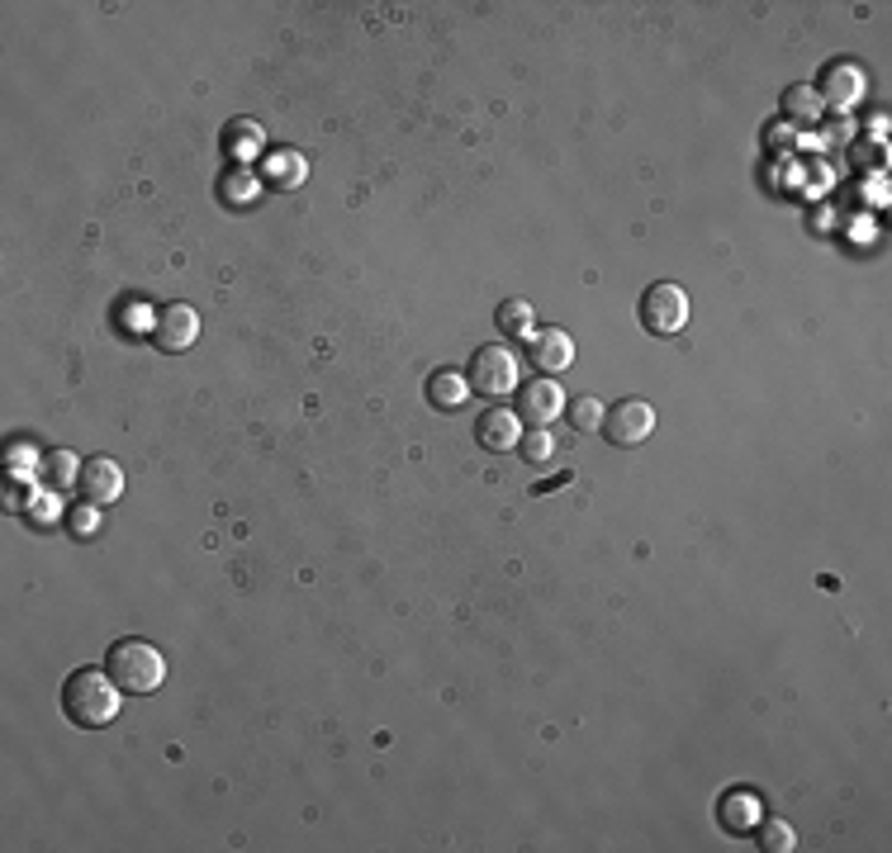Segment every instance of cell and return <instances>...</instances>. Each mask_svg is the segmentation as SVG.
<instances>
[{"label":"cell","instance_id":"obj_20","mask_svg":"<svg viewBox=\"0 0 892 853\" xmlns=\"http://www.w3.org/2000/svg\"><path fill=\"white\" fill-rule=\"evenodd\" d=\"M518 446H523V455H527L531 465H546V461H551V451H556V441H551L546 427H531V432H523Z\"/></svg>","mask_w":892,"mask_h":853},{"label":"cell","instance_id":"obj_24","mask_svg":"<svg viewBox=\"0 0 892 853\" xmlns=\"http://www.w3.org/2000/svg\"><path fill=\"white\" fill-rule=\"evenodd\" d=\"M784 142H793V133H784V129H770V148H784Z\"/></svg>","mask_w":892,"mask_h":853},{"label":"cell","instance_id":"obj_13","mask_svg":"<svg viewBox=\"0 0 892 853\" xmlns=\"http://www.w3.org/2000/svg\"><path fill=\"white\" fill-rule=\"evenodd\" d=\"M471 379H465L461 370H437L432 379H428V399H432V408H447V413H456V408L471 399Z\"/></svg>","mask_w":892,"mask_h":853},{"label":"cell","instance_id":"obj_16","mask_svg":"<svg viewBox=\"0 0 892 853\" xmlns=\"http://www.w3.org/2000/svg\"><path fill=\"white\" fill-rule=\"evenodd\" d=\"M755 834H760V849H770V853H793L797 849V834H793L788 820H770V816H764L760 825H755Z\"/></svg>","mask_w":892,"mask_h":853},{"label":"cell","instance_id":"obj_15","mask_svg":"<svg viewBox=\"0 0 892 853\" xmlns=\"http://www.w3.org/2000/svg\"><path fill=\"white\" fill-rule=\"evenodd\" d=\"M257 190H261V181H257V166H233L228 176H224V195L233 199V204H252L257 199Z\"/></svg>","mask_w":892,"mask_h":853},{"label":"cell","instance_id":"obj_17","mask_svg":"<svg viewBox=\"0 0 892 853\" xmlns=\"http://www.w3.org/2000/svg\"><path fill=\"white\" fill-rule=\"evenodd\" d=\"M43 465H49L43 474H49L53 488H67V484L82 479V465H86V461H76L72 451H53V455H43Z\"/></svg>","mask_w":892,"mask_h":853},{"label":"cell","instance_id":"obj_9","mask_svg":"<svg viewBox=\"0 0 892 853\" xmlns=\"http://www.w3.org/2000/svg\"><path fill=\"white\" fill-rule=\"evenodd\" d=\"M717 820H722V830L735 834V840H745V834H755V825L764 820V801L760 792H750V787H731L717 806Z\"/></svg>","mask_w":892,"mask_h":853},{"label":"cell","instance_id":"obj_1","mask_svg":"<svg viewBox=\"0 0 892 853\" xmlns=\"http://www.w3.org/2000/svg\"><path fill=\"white\" fill-rule=\"evenodd\" d=\"M123 706V688L109 678V669H76L62 683V716L76 731H105Z\"/></svg>","mask_w":892,"mask_h":853},{"label":"cell","instance_id":"obj_4","mask_svg":"<svg viewBox=\"0 0 892 853\" xmlns=\"http://www.w3.org/2000/svg\"><path fill=\"white\" fill-rule=\"evenodd\" d=\"M518 352H508V346H480V352L471 356V389L475 393H490V399H498V393H513L518 389Z\"/></svg>","mask_w":892,"mask_h":853},{"label":"cell","instance_id":"obj_21","mask_svg":"<svg viewBox=\"0 0 892 853\" xmlns=\"http://www.w3.org/2000/svg\"><path fill=\"white\" fill-rule=\"evenodd\" d=\"M784 109H788V115H797V119H817L821 100H817V90H812V86H793L784 95Z\"/></svg>","mask_w":892,"mask_h":853},{"label":"cell","instance_id":"obj_11","mask_svg":"<svg viewBox=\"0 0 892 853\" xmlns=\"http://www.w3.org/2000/svg\"><path fill=\"white\" fill-rule=\"evenodd\" d=\"M475 436L484 451H518L523 441V418L513 408H490L480 422H475Z\"/></svg>","mask_w":892,"mask_h":853},{"label":"cell","instance_id":"obj_18","mask_svg":"<svg viewBox=\"0 0 892 853\" xmlns=\"http://www.w3.org/2000/svg\"><path fill=\"white\" fill-rule=\"evenodd\" d=\"M266 171H271V181H276V185H300L309 166H304V156H300V152H276L271 162H266Z\"/></svg>","mask_w":892,"mask_h":853},{"label":"cell","instance_id":"obj_2","mask_svg":"<svg viewBox=\"0 0 892 853\" xmlns=\"http://www.w3.org/2000/svg\"><path fill=\"white\" fill-rule=\"evenodd\" d=\"M105 669L123 688V698H148V692H158L166 683V655L158 650V645L138 640V636L109 645Z\"/></svg>","mask_w":892,"mask_h":853},{"label":"cell","instance_id":"obj_10","mask_svg":"<svg viewBox=\"0 0 892 853\" xmlns=\"http://www.w3.org/2000/svg\"><path fill=\"white\" fill-rule=\"evenodd\" d=\"M527 342H531L527 356H531V366H537L541 375H560V370L574 366V342H570V332L541 327V332H531Z\"/></svg>","mask_w":892,"mask_h":853},{"label":"cell","instance_id":"obj_8","mask_svg":"<svg viewBox=\"0 0 892 853\" xmlns=\"http://www.w3.org/2000/svg\"><path fill=\"white\" fill-rule=\"evenodd\" d=\"M200 337V313L191 304H166L158 309V327H152V342H158V352H191Z\"/></svg>","mask_w":892,"mask_h":853},{"label":"cell","instance_id":"obj_3","mask_svg":"<svg viewBox=\"0 0 892 853\" xmlns=\"http://www.w3.org/2000/svg\"><path fill=\"white\" fill-rule=\"evenodd\" d=\"M636 318H641V327H646L651 337H675V332H684L688 327V294H684V284H675V280L651 284V290L641 294V304H636Z\"/></svg>","mask_w":892,"mask_h":853},{"label":"cell","instance_id":"obj_7","mask_svg":"<svg viewBox=\"0 0 892 853\" xmlns=\"http://www.w3.org/2000/svg\"><path fill=\"white\" fill-rule=\"evenodd\" d=\"M76 494H82L86 508H109V503L123 498V469L109 455H96V461L82 465V479H76Z\"/></svg>","mask_w":892,"mask_h":853},{"label":"cell","instance_id":"obj_22","mask_svg":"<svg viewBox=\"0 0 892 853\" xmlns=\"http://www.w3.org/2000/svg\"><path fill=\"white\" fill-rule=\"evenodd\" d=\"M243 123V129L238 133H233V148H238V156H252L257 148H261V133L252 129V123H247V119H238Z\"/></svg>","mask_w":892,"mask_h":853},{"label":"cell","instance_id":"obj_19","mask_svg":"<svg viewBox=\"0 0 892 853\" xmlns=\"http://www.w3.org/2000/svg\"><path fill=\"white\" fill-rule=\"evenodd\" d=\"M566 413H570V427H579V432H599V427H603V413H608V408H603L599 399H589V393H584V399H574V403H566Z\"/></svg>","mask_w":892,"mask_h":853},{"label":"cell","instance_id":"obj_6","mask_svg":"<svg viewBox=\"0 0 892 853\" xmlns=\"http://www.w3.org/2000/svg\"><path fill=\"white\" fill-rule=\"evenodd\" d=\"M513 393H518V408H513V413L523 418V427H551V422H560V413H566V389H560L551 375L527 379V385L513 389Z\"/></svg>","mask_w":892,"mask_h":853},{"label":"cell","instance_id":"obj_12","mask_svg":"<svg viewBox=\"0 0 892 853\" xmlns=\"http://www.w3.org/2000/svg\"><path fill=\"white\" fill-rule=\"evenodd\" d=\"M859 95H864V72L850 67V62H836V67H826L821 76V100L831 109H850Z\"/></svg>","mask_w":892,"mask_h":853},{"label":"cell","instance_id":"obj_23","mask_svg":"<svg viewBox=\"0 0 892 853\" xmlns=\"http://www.w3.org/2000/svg\"><path fill=\"white\" fill-rule=\"evenodd\" d=\"M96 512L100 508H82V512L72 517V531H90V527H96Z\"/></svg>","mask_w":892,"mask_h":853},{"label":"cell","instance_id":"obj_14","mask_svg":"<svg viewBox=\"0 0 892 853\" xmlns=\"http://www.w3.org/2000/svg\"><path fill=\"white\" fill-rule=\"evenodd\" d=\"M498 327H504L508 332V337H531V332H537V318H531V304H527V299H504V304H498Z\"/></svg>","mask_w":892,"mask_h":853},{"label":"cell","instance_id":"obj_5","mask_svg":"<svg viewBox=\"0 0 892 853\" xmlns=\"http://www.w3.org/2000/svg\"><path fill=\"white\" fill-rule=\"evenodd\" d=\"M599 432H603L608 441H613V446H622V451H627V446H641V441H646V436L655 432V408H651L646 399H622V403H613V408L603 413V427H599Z\"/></svg>","mask_w":892,"mask_h":853}]
</instances>
